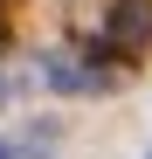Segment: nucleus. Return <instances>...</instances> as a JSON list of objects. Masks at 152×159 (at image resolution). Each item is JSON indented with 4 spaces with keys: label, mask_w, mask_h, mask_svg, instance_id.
<instances>
[{
    "label": "nucleus",
    "mask_w": 152,
    "mask_h": 159,
    "mask_svg": "<svg viewBox=\"0 0 152 159\" xmlns=\"http://www.w3.org/2000/svg\"><path fill=\"white\" fill-rule=\"evenodd\" d=\"M0 97H7V83H0Z\"/></svg>",
    "instance_id": "obj_3"
},
{
    "label": "nucleus",
    "mask_w": 152,
    "mask_h": 159,
    "mask_svg": "<svg viewBox=\"0 0 152 159\" xmlns=\"http://www.w3.org/2000/svg\"><path fill=\"white\" fill-rule=\"evenodd\" d=\"M42 83L48 90H104V76H97V69H76V56H42Z\"/></svg>",
    "instance_id": "obj_2"
},
{
    "label": "nucleus",
    "mask_w": 152,
    "mask_h": 159,
    "mask_svg": "<svg viewBox=\"0 0 152 159\" xmlns=\"http://www.w3.org/2000/svg\"><path fill=\"white\" fill-rule=\"evenodd\" d=\"M152 48V0H118L104 14V56H145Z\"/></svg>",
    "instance_id": "obj_1"
}]
</instances>
